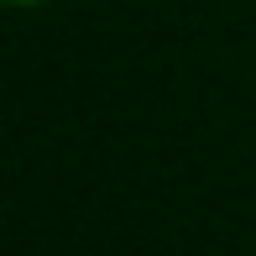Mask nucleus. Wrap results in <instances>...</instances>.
I'll list each match as a JSON object with an SVG mask.
<instances>
[{
  "label": "nucleus",
  "mask_w": 256,
  "mask_h": 256,
  "mask_svg": "<svg viewBox=\"0 0 256 256\" xmlns=\"http://www.w3.org/2000/svg\"><path fill=\"white\" fill-rule=\"evenodd\" d=\"M16 6H48V0H16Z\"/></svg>",
  "instance_id": "f257e3e1"
}]
</instances>
